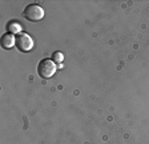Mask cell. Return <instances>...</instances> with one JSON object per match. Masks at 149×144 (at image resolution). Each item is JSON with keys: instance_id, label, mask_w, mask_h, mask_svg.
Segmentation results:
<instances>
[{"instance_id": "cell-1", "label": "cell", "mask_w": 149, "mask_h": 144, "mask_svg": "<svg viewBox=\"0 0 149 144\" xmlns=\"http://www.w3.org/2000/svg\"><path fill=\"white\" fill-rule=\"evenodd\" d=\"M45 15V11L39 4H28L23 11V16L29 22H40Z\"/></svg>"}, {"instance_id": "cell-2", "label": "cell", "mask_w": 149, "mask_h": 144, "mask_svg": "<svg viewBox=\"0 0 149 144\" xmlns=\"http://www.w3.org/2000/svg\"><path fill=\"white\" fill-rule=\"evenodd\" d=\"M56 63L51 59H43L37 66V73L43 79H51L56 73Z\"/></svg>"}, {"instance_id": "cell-3", "label": "cell", "mask_w": 149, "mask_h": 144, "mask_svg": "<svg viewBox=\"0 0 149 144\" xmlns=\"http://www.w3.org/2000/svg\"><path fill=\"white\" fill-rule=\"evenodd\" d=\"M33 45H35V41H33V38H31V35L22 32V34H19L16 36V47L19 48V51L29 52L33 48Z\"/></svg>"}, {"instance_id": "cell-4", "label": "cell", "mask_w": 149, "mask_h": 144, "mask_svg": "<svg viewBox=\"0 0 149 144\" xmlns=\"http://www.w3.org/2000/svg\"><path fill=\"white\" fill-rule=\"evenodd\" d=\"M16 45V38L12 34H6L1 36V47L6 50H11V48Z\"/></svg>"}, {"instance_id": "cell-5", "label": "cell", "mask_w": 149, "mask_h": 144, "mask_svg": "<svg viewBox=\"0 0 149 144\" xmlns=\"http://www.w3.org/2000/svg\"><path fill=\"white\" fill-rule=\"evenodd\" d=\"M8 29H9V34H16V32H19V34H22V25L19 24L17 22H12L8 24Z\"/></svg>"}, {"instance_id": "cell-6", "label": "cell", "mask_w": 149, "mask_h": 144, "mask_svg": "<svg viewBox=\"0 0 149 144\" xmlns=\"http://www.w3.org/2000/svg\"><path fill=\"white\" fill-rule=\"evenodd\" d=\"M52 59H53L55 63H61L63 60H64V56H63L61 52H55L53 53V56H52Z\"/></svg>"}]
</instances>
